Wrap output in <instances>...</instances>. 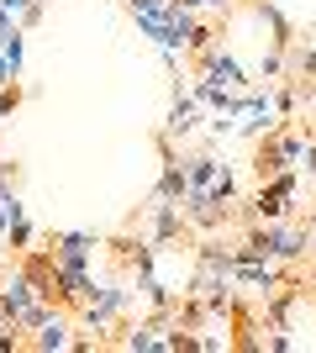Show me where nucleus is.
I'll return each instance as SVG.
<instances>
[{
    "label": "nucleus",
    "mask_w": 316,
    "mask_h": 353,
    "mask_svg": "<svg viewBox=\"0 0 316 353\" xmlns=\"http://www.w3.org/2000/svg\"><path fill=\"white\" fill-rule=\"evenodd\" d=\"M285 127L280 117V101H274V85H248L242 90V111H238V137L258 143V137H269Z\"/></svg>",
    "instance_id": "nucleus-5"
},
{
    "label": "nucleus",
    "mask_w": 316,
    "mask_h": 353,
    "mask_svg": "<svg viewBox=\"0 0 316 353\" xmlns=\"http://www.w3.org/2000/svg\"><path fill=\"white\" fill-rule=\"evenodd\" d=\"M0 121H6V117H0Z\"/></svg>",
    "instance_id": "nucleus-22"
},
{
    "label": "nucleus",
    "mask_w": 316,
    "mask_h": 353,
    "mask_svg": "<svg viewBox=\"0 0 316 353\" xmlns=\"http://www.w3.org/2000/svg\"><path fill=\"white\" fill-rule=\"evenodd\" d=\"M137 232L153 237V243H164V248H174V243L190 232V221H185V206L153 190V195H148V206L137 211Z\"/></svg>",
    "instance_id": "nucleus-6"
},
{
    "label": "nucleus",
    "mask_w": 316,
    "mask_h": 353,
    "mask_svg": "<svg viewBox=\"0 0 316 353\" xmlns=\"http://www.w3.org/2000/svg\"><path fill=\"white\" fill-rule=\"evenodd\" d=\"M242 243H253L258 253H269L280 264H295L301 269L311 259V243H306V221H253V227H242Z\"/></svg>",
    "instance_id": "nucleus-4"
},
{
    "label": "nucleus",
    "mask_w": 316,
    "mask_h": 353,
    "mask_svg": "<svg viewBox=\"0 0 316 353\" xmlns=\"http://www.w3.org/2000/svg\"><path fill=\"white\" fill-rule=\"evenodd\" d=\"M295 216H301V169H280V174L258 179V190L238 201L242 227H253V221H295Z\"/></svg>",
    "instance_id": "nucleus-1"
},
{
    "label": "nucleus",
    "mask_w": 316,
    "mask_h": 353,
    "mask_svg": "<svg viewBox=\"0 0 316 353\" xmlns=\"http://www.w3.org/2000/svg\"><path fill=\"white\" fill-rule=\"evenodd\" d=\"M311 137H316V132H311V127H301V121H285L280 132L258 137V143H253V159H248L253 179H269V174H280V169H295Z\"/></svg>",
    "instance_id": "nucleus-3"
},
{
    "label": "nucleus",
    "mask_w": 316,
    "mask_h": 353,
    "mask_svg": "<svg viewBox=\"0 0 316 353\" xmlns=\"http://www.w3.org/2000/svg\"><path fill=\"white\" fill-rule=\"evenodd\" d=\"M69 316H74V311H53V316H48L43 327H37V332H32L27 338V348H37V353H59V348H74V322H69Z\"/></svg>",
    "instance_id": "nucleus-9"
},
{
    "label": "nucleus",
    "mask_w": 316,
    "mask_h": 353,
    "mask_svg": "<svg viewBox=\"0 0 316 353\" xmlns=\"http://www.w3.org/2000/svg\"><path fill=\"white\" fill-rule=\"evenodd\" d=\"M132 311V285H127V274H111V280L95 290L90 306H79V332H90L101 348H111V332L121 327V316Z\"/></svg>",
    "instance_id": "nucleus-2"
},
{
    "label": "nucleus",
    "mask_w": 316,
    "mask_h": 353,
    "mask_svg": "<svg viewBox=\"0 0 316 353\" xmlns=\"http://www.w3.org/2000/svg\"><path fill=\"white\" fill-rule=\"evenodd\" d=\"M196 11H211V16H232L238 0H196Z\"/></svg>",
    "instance_id": "nucleus-17"
},
{
    "label": "nucleus",
    "mask_w": 316,
    "mask_h": 353,
    "mask_svg": "<svg viewBox=\"0 0 316 353\" xmlns=\"http://www.w3.org/2000/svg\"><path fill=\"white\" fill-rule=\"evenodd\" d=\"M285 48H274L269 43V53H264V59H258V69H253V79H258V85H280V79H285Z\"/></svg>",
    "instance_id": "nucleus-14"
},
{
    "label": "nucleus",
    "mask_w": 316,
    "mask_h": 353,
    "mask_svg": "<svg viewBox=\"0 0 316 353\" xmlns=\"http://www.w3.org/2000/svg\"><path fill=\"white\" fill-rule=\"evenodd\" d=\"M285 69L295 74V79H316V43L311 37H295V43L285 48Z\"/></svg>",
    "instance_id": "nucleus-13"
},
{
    "label": "nucleus",
    "mask_w": 316,
    "mask_h": 353,
    "mask_svg": "<svg viewBox=\"0 0 316 353\" xmlns=\"http://www.w3.org/2000/svg\"><path fill=\"white\" fill-rule=\"evenodd\" d=\"M43 243L53 248V259L69 264V269H95V264H101V253L111 248L101 232H48Z\"/></svg>",
    "instance_id": "nucleus-7"
},
{
    "label": "nucleus",
    "mask_w": 316,
    "mask_h": 353,
    "mask_svg": "<svg viewBox=\"0 0 316 353\" xmlns=\"http://www.w3.org/2000/svg\"><path fill=\"white\" fill-rule=\"evenodd\" d=\"M227 159H216V153H185V174H190V190H211L216 179H222Z\"/></svg>",
    "instance_id": "nucleus-11"
},
{
    "label": "nucleus",
    "mask_w": 316,
    "mask_h": 353,
    "mask_svg": "<svg viewBox=\"0 0 316 353\" xmlns=\"http://www.w3.org/2000/svg\"><path fill=\"white\" fill-rule=\"evenodd\" d=\"M306 221V243H311V264H316V211H311V216H301Z\"/></svg>",
    "instance_id": "nucleus-19"
},
{
    "label": "nucleus",
    "mask_w": 316,
    "mask_h": 353,
    "mask_svg": "<svg viewBox=\"0 0 316 353\" xmlns=\"http://www.w3.org/2000/svg\"><path fill=\"white\" fill-rule=\"evenodd\" d=\"M153 190L185 206V195H190V174H185V159H169L164 169H158V185H153Z\"/></svg>",
    "instance_id": "nucleus-12"
},
{
    "label": "nucleus",
    "mask_w": 316,
    "mask_h": 353,
    "mask_svg": "<svg viewBox=\"0 0 316 353\" xmlns=\"http://www.w3.org/2000/svg\"><path fill=\"white\" fill-rule=\"evenodd\" d=\"M200 121H206V105L196 101L190 79H185V74H174V105H169V121H164V132L174 137V143H190V137L200 132Z\"/></svg>",
    "instance_id": "nucleus-8"
},
{
    "label": "nucleus",
    "mask_w": 316,
    "mask_h": 353,
    "mask_svg": "<svg viewBox=\"0 0 316 353\" xmlns=\"http://www.w3.org/2000/svg\"><path fill=\"white\" fill-rule=\"evenodd\" d=\"M37 237H43V227H37L32 216H21L11 232H6V243H11V259H16V253H32V248H37Z\"/></svg>",
    "instance_id": "nucleus-15"
},
{
    "label": "nucleus",
    "mask_w": 316,
    "mask_h": 353,
    "mask_svg": "<svg viewBox=\"0 0 316 353\" xmlns=\"http://www.w3.org/2000/svg\"><path fill=\"white\" fill-rule=\"evenodd\" d=\"M311 290H316V264H311Z\"/></svg>",
    "instance_id": "nucleus-21"
},
{
    "label": "nucleus",
    "mask_w": 316,
    "mask_h": 353,
    "mask_svg": "<svg viewBox=\"0 0 316 353\" xmlns=\"http://www.w3.org/2000/svg\"><path fill=\"white\" fill-rule=\"evenodd\" d=\"M295 169H301V179H316V137L306 143V153H301V163H295Z\"/></svg>",
    "instance_id": "nucleus-18"
},
{
    "label": "nucleus",
    "mask_w": 316,
    "mask_h": 353,
    "mask_svg": "<svg viewBox=\"0 0 316 353\" xmlns=\"http://www.w3.org/2000/svg\"><path fill=\"white\" fill-rule=\"evenodd\" d=\"M21 101H27V90H21V85H16V79H11V85L0 90V117H11V111H16V105H21Z\"/></svg>",
    "instance_id": "nucleus-16"
},
{
    "label": "nucleus",
    "mask_w": 316,
    "mask_h": 353,
    "mask_svg": "<svg viewBox=\"0 0 316 353\" xmlns=\"http://www.w3.org/2000/svg\"><path fill=\"white\" fill-rule=\"evenodd\" d=\"M306 111L316 117V79H311V95H306Z\"/></svg>",
    "instance_id": "nucleus-20"
},
{
    "label": "nucleus",
    "mask_w": 316,
    "mask_h": 353,
    "mask_svg": "<svg viewBox=\"0 0 316 353\" xmlns=\"http://www.w3.org/2000/svg\"><path fill=\"white\" fill-rule=\"evenodd\" d=\"M253 16H258V27H269V43H274V48H290L295 37H301V32H295V21H290L274 0H253Z\"/></svg>",
    "instance_id": "nucleus-10"
}]
</instances>
